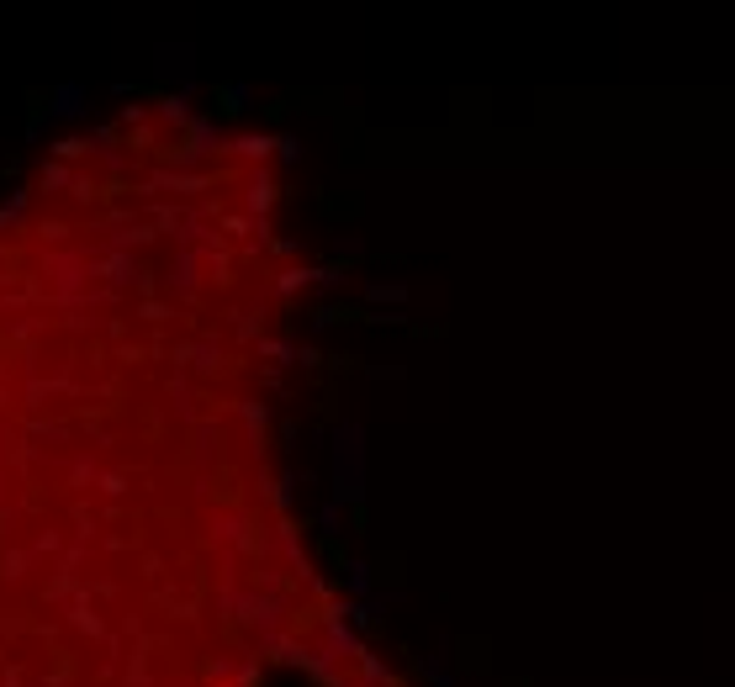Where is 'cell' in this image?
<instances>
[{"label": "cell", "instance_id": "5", "mask_svg": "<svg viewBox=\"0 0 735 687\" xmlns=\"http://www.w3.org/2000/svg\"><path fill=\"white\" fill-rule=\"evenodd\" d=\"M80 101H85V90H75V85H69V90H59V106H53V111H64V117H75V111H80Z\"/></svg>", "mask_w": 735, "mask_h": 687}, {"label": "cell", "instance_id": "1", "mask_svg": "<svg viewBox=\"0 0 735 687\" xmlns=\"http://www.w3.org/2000/svg\"><path fill=\"white\" fill-rule=\"evenodd\" d=\"M365 497V429L339 423L334 434V503H360Z\"/></svg>", "mask_w": 735, "mask_h": 687}, {"label": "cell", "instance_id": "6", "mask_svg": "<svg viewBox=\"0 0 735 687\" xmlns=\"http://www.w3.org/2000/svg\"><path fill=\"white\" fill-rule=\"evenodd\" d=\"M365 296H371V302H402V296H408V291H402V286H387V281H376V286L365 291Z\"/></svg>", "mask_w": 735, "mask_h": 687}, {"label": "cell", "instance_id": "3", "mask_svg": "<svg viewBox=\"0 0 735 687\" xmlns=\"http://www.w3.org/2000/svg\"><path fill=\"white\" fill-rule=\"evenodd\" d=\"M424 677H429L434 687H455V672H450V656H445V651H439V656H429V661H424Z\"/></svg>", "mask_w": 735, "mask_h": 687}, {"label": "cell", "instance_id": "2", "mask_svg": "<svg viewBox=\"0 0 735 687\" xmlns=\"http://www.w3.org/2000/svg\"><path fill=\"white\" fill-rule=\"evenodd\" d=\"M344 582H349V592H355L360 603H371V566H365V561H349L344 566Z\"/></svg>", "mask_w": 735, "mask_h": 687}, {"label": "cell", "instance_id": "4", "mask_svg": "<svg viewBox=\"0 0 735 687\" xmlns=\"http://www.w3.org/2000/svg\"><path fill=\"white\" fill-rule=\"evenodd\" d=\"M339 518H344V503H323L318 508V529L323 534H339Z\"/></svg>", "mask_w": 735, "mask_h": 687}]
</instances>
